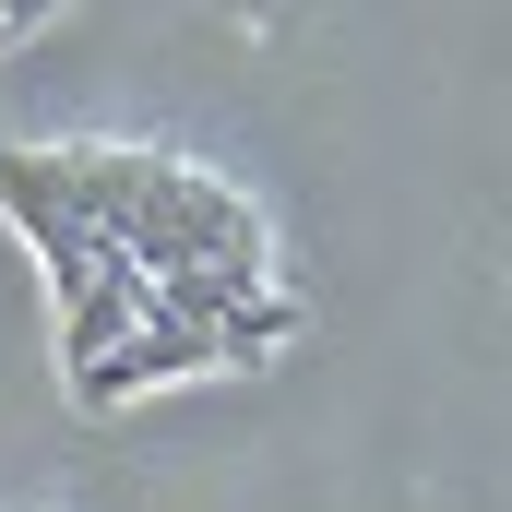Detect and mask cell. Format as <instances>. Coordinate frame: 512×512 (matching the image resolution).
I'll return each mask as SVG.
<instances>
[{
  "label": "cell",
  "instance_id": "1",
  "mask_svg": "<svg viewBox=\"0 0 512 512\" xmlns=\"http://www.w3.org/2000/svg\"><path fill=\"white\" fill-rule=\"evenodd\" d=\"M108 251L143 274V286H167V274H239V286H274V227H262L251 191H227V179H203V167H179V155H155L143 167V203H131V227Z\"/></svg>",
  "mask_w": 512,
  "mask_h": 512
},
{
  "label": "cell",
  "instance_id": "2",
  "mask_svg": "<svg viewBox=\"0 0 512 512\" xmlns=\"http://www.w3.org/2000/svg\"><path fill=\"white\" fill-rule=\"evenodd\" d=\"M203 370H227V346H215L203 322H167V310H143V322H131V346H120V358H96V370L72 382V405H84V417H120L131 393L203 382Z\"/></svg>",
  "mask_w": 512,
  "mask_h": 512
},
{
  "label": "cell",
  "instance_id": "3",
  "mask_svg": "<svg viewBox=\"0 0 512 512\" xmlns=\"http://www.w3.org/2000/svg\"><path fill=\"white\" fill-rule=\"evenodd\" d=\"M143 310H155V286H143V274H131V262L108 251L96 274H84V286H60V370L84 382L96 358H120V346H131V322H143Z\"/></svg>",
  "mask_w": 512,
  "mask_h": 512
},
{
  "label": "cell",
  "instance_id": "4",
  "mask_svg": "<svg viewBox=\"0 0 512 512\" xmlns=\"http://www.w3.org/2000/svg\"><path fill=\"white\" fill-rule=\"evenodd\" d=\"M24 36H36V12H24V0H0V60H12Z\"/></svg>",
  "mask_w": 512,
  "mask_h": 512
}]
</instances>
